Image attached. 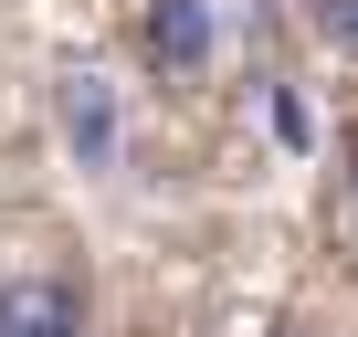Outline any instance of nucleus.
<instances>
[{
	"mask_svg": "<svg viewBox=\"0 0 358 337\" xmlns=\"http://www.w3.org/2000/svg\"><path fill=\"white\" fill-rule=\"evenodd\" d=\"M0 337H85V285L74 274H11L0 285Z\"/></svg>",
	"mask_w": 358,
	"mask_h": 337,
	"instance_id": "1",
	"label": "nucleus"
},
{
	"mask_svg": "<svg viewBox=\"0 0 358 337\" xmlns=\"http://www.w3.org/2000/svg\"><path fill=\"white\" fill-rule=\"evenodd\" d=\"M148 64L158 74H201L211 64V0H158L148 11Z\"/></svg>",
	"mask_w": 358,
	"mask_h": 337,
	"instance_id": "2",
	"label": "nucleus"
},
{
	"mask_svg": "<svg viewBox=\"0 0 358 337\" xmlns=\"http://www.w3.org/2000/svg\"><path fill=\"white\" fill-rule=\"evenodd\" d=\"M64 137H74V158H85V168H106V158H116V95H106L95 74H64Z\"/></svg>",
	"mask_w": 358,
	"mask_h": 337,
	"instance_id": "3",
	"label": "nucleus"
},
{
	"mask_svg": "<svg viewBox=\"0 0 358 337\" xmlns=\"http://www.w3.org/2000/svg\"><path fill=\"white\" fill-rule=\"evenodd\" d=\"M316 32H327L337 53H358V0H316Z\"/></svg>",
	"mask_w": 358,
	"mask_h": 337,
	"instance_id": "4",
	"label": "nucleus"
},
{
	"mask_svg": "<svg viewBox=\"0 0 358 337\" xmlns=\"http://www.w3.org/2000/svg\"><path fill=\"white\" fill-rule=\"evenodd\" d=\"M348 180H358V148H348Z\"/></svg>",
	"mask_w": 358,
	"mask_h": 337,
	"instance_id": "5",
	"label": "nucleus"
},
{
	"mask_svg": "<svg viewBox=\"0 0 358 337\" xmlns=\"http://www.w3.org/2000/svg\"><path fill=\"white\" fill-rule=\"evenodd\" d=\"M274 337H306V327H274Z\"/></svg>",
	"mask_w": 358,
	"mask_h": 337,
	"instance_id": "6",
	"label": "nucleus"
}]
</instances>
